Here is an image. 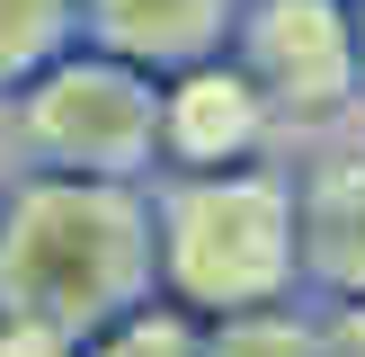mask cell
Returning <instances> with one entry per match:
<instances>
[{
    "label": "cell",
    "instance_id": "cell-6",
    "mask_svg": "<svg viewBox=\"0 0 365 357\" xmlns=\"http://www.w3.org/2000/svg\"><path fill=\"white\" fill-rule=\"evenodd\" d=\"M160 134H170L178 161L223 170V161H241L250 134H259V89L232 81V71H205V81H187L170 107H160Z\"/></svg>",
    "mask_w": 365,
    "mask_h": 357
},
{
    "label": "cell",
    "instance_id": "cell-7",
    "mask_svg": "<svg viewBox=\"0 0 365 357\" xmlns=\"http://www.w3.org/2000/svg\"><path fill=\"white\" fill-rule=\"evenodd\" d=\"M98 9V36L116 54H143V63H178V54H205L214 27H223V0H89Z\"/></svg>",
    "mask_w": 365,
    "mask_h": 357
},
{
    "label": "cell",
    "instance_id": "cell-11",
    "mask_svg": "<svg viewBox=\"0 0 365 357\" xmlns=\"http://www.w3.org/2000/svg\"><path fill=\"white\" fill-rule=\"evenodd\" d=\"M0 357H81V348L53 331H27V321H0Z\"/></svg>",
    "mask_w": 365,
    "mask_h": 357
},
{
    "label": "cell",
    "instance_id": "cell-8",
    "mask_svg": "<svg viewBox=\"0 0 365 357\" xmlns=\"http://www.w3.org/2000/svg\"><path fill=\"white\" fill-rule=\"evenodd\" d=\"M205 357H330V321L294 313V303L223 313V321H205Z\"/></svg>",
    "mask_w": 365,
    "mask_h": 357
},
{
    "label": "cell",
    "instance_id": "cell-9",
    "mask_svg": "<svg viewBox=\"0 0 365 357\" xmlns=\"http://www.w3.org/2000/svg\"><path fill=\"white\" fill-rule=\"evenodd\" d=\"M81 357H205V321L178 303H134L98 339H81Z\"/></svg>",
    "mask_w": 365,
    "mask_h": 357
},
{
    "label": "cell",
    "instance_id": "cell-1",
    "mask_svg": "<svg viewBox=\"0 0 365 357\" xmlns=\"http://www.w3.org/2000/svg\"><path fill=\"white\" fill-rule=\"evenodd\" d=\"M152 214L107 178H36L0 206V321L98 339L152 295Z\"/></svg>",
    "mask_w": 365,
    "mask_h": 357
},
{
    "label": "cell",
    "instance_id": "cell-2",
    "mask_svg": "<svg viewBox=\"0 0 365 357\" xmlns=\"http://www.w3.org/2000/svg\"><path fill=\"white\" fill-rule=\"evenodd\" d=\"M152 259L178 313L223 321L285 303L303 286V241H294V196L250 170H196L187 188L160 196L152 214Z\"/></svg>",
    "mask_w": 365,
    "mask_h": 357
},
{
    "label": "cell",
    "instance_id": "cell-4",
    "mask_svg": "<svg viewBox=\"0 0 365 357\" xmlns=\"http://www.w3.org/2000/svg\"><path fill=\"white\" fill-rule=\"evenodd\" d=\"M348 18L339 0H267L250 18V71H259V99H285V107H330L348 89Z\"/></svg>",
    "mask_w": 365,
    "mask_h": 357
},
{
    "label": "cell",
    "instance_id": "cell-12",
    "mask_svg": "<svg viewBox=\"0 0 365 357\" xmlns=\"http://www.w3.org/2000/svg\"><path fill=\"white\" fill-rule=\"evenodd\" d=\"M330 357H365V303H339L330 313Z\"/></svg>",
    "mask_w": 365,
    "mask_h": 357
},
{
    "label": "cell",
    "instance_id": "cell-10",
    "mask_svg": "<svg viewBox=\"0 0 365 357\" xmlns=\"http://www.w3.org/2000/svg\"><path fill=\"white\" fill-rule=\"evenodd\" d=\"M63 36V0H0V81L9 71H36Z\"/></svg>",
    "mask_w": 365,
    "mask_h": 357
},
{
    "label": "cell",
    "instance_id": "cell-5",
    "mask_svg": "<svg viewBox=\"0 0 365 357\" xmlns=\"http://www.w3.org/2000/svg\"><path fill=\"white\" fill-rule=\"evenodd\" d=\"M303 277L339 303H365V161H330L312 178V196L294 206Z\"/></svg>",
    "mask_w": 365,
    "mask_h": 357
},
{
    "label": "cell",
    "instance_id": "cell-3",
    "mask_svg": "<svg viewBox=\"0 0 365 357\" xmlns=\"http://www.w3.org/2000/svg\"><path fill=\"white\" fill-rule=\"evenodd\" d=\"M152 125H160L152 99H143L125 71H107V63H71V71H53V81L27 99L36 152H45L53 170H81V178L134 170L143 143H152Z\"/></svg>",
    "mask_w": 365,
    "mask_h": 357
}]
</instances>
